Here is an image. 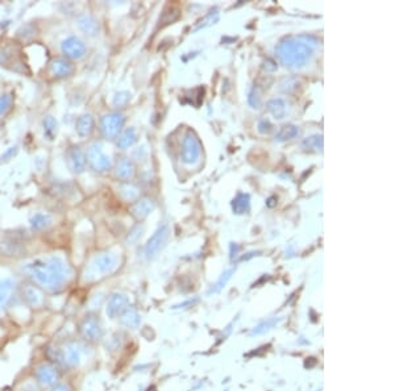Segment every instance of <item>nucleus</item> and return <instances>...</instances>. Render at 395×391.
Returning <instances> with one entry per match:
<instances>
[{
    "label": "nucleus",
    "mask_w": 395,
    "mask_h": 391,
    "mask_svg": "<svg viewBox=\"0 0 395 391\" xmlns=\"http://www.w3.org/2000/svg\"><path fill=\"white\" fill-rule=\"evenodd\" d=\"M120 194L125 200H133L139 197V188L131 183H125L120 187Z\"/></svg>",
    "instance_id": "obj_30"
},
{
    "label": "nucleus",
    "mask_w": 395,
    "mask_h": 391,
    "mask_svg": "<svg viewBox=\"0 0 395 391\" xmlns=\"http://www.w3.org/2000/svg\"><path fill=\"white\" fill-rule=\"evenodd\" d=\"M169 233H170V230L166 224L161 225L155 230L154 234L148 240V243L145 244V248H144V256L146 260L154 258L165 248L167 239H169Z\"/></svg>",
    "instance_id": "obj_5"
},
{
    "label": "nucleus",
    "mask_w": 395,
    "mask_h": 391,
    "mask_svg": "<svg viewBox=\"0 0 395 391\" xmlns=\"http://www.w3.org/2000/svg\"><path fill=\"white\" fill-rule=\"evenodd\" d=\"M123 125H124V116L118 112L108 113L103 116L101 122L102 133L107 139H116L118 133L122 132Z\"/></svg>",
    "instance_id": "obj_7"
},
{
    "label": "nucleus",
    "mask_w": 395,
    "mask_h": 391,
    "mask_svg": "<svg viewBox=\"0 0 395 391\" xmlns=\"http://www.w3.org/2000/svg\"><path fill=\"white\" fill-rule=\"evenodd\" d=\"M323 145H324V143H323L322 134H313V136L304 139L303 143H302V148H303L306 152L311 153L323 152Z\"/></svg>",
    "instance_id": "obj_22"
},
{
    "label": "nucleus",
    "mask_w": 395,
    "mask_h": 391,
    "mask_svg": "<svg viewBox=\"0 0 395 391\" xmlns=\"http://www.w3.org/2000/svg\"><path fill=\"white\" fill-rule=\"evenodd\" d=\"M153 209H154V202L148 199V198H144V199L137 200L136 203L132 206V213L137 220H143L149 213H152Z\"/></svg>",
    "instance_id": "obj_14"
},
{
    "label": "nucleus",
    "mask_w": 395,
    "mask_h": 391,
    "mask_svg": "<svg viewBox=\"0 0 395 391\" xmlns=\"http://www.w3.org/2000/svg\"><path fill=\"white\" fill-rule=\"evenodd\" d=\"M266 108H268L269 112L274 116L275 119H283L286 115H287V103H286L285 100L281 99V97H275V99H270L266 103Z\"/></svg>",
    "instance_id": "obj_18"
},
{
    "label": "nucleus",
    "mask_w": 395,
    "mask_h": 391,
    "mask_svg": "<svg viewBox=\"0 0 395 391\" xmlns=\"http://www.w3.org/2000/svg\"><path fill=\"white\" fill-rule=\"evenodd\" d=\"M81 335L88 343H97L103 337V328L96 316H87L81 324Z\"/></svg>",
    "instance_id": "obj_8"
},
{
    "label": "nucleus",
    "mask_w": 395,
    "mask_h": 391,
    "mask_svg": "<svg viewBox=\"0 0 395 391\" xmlns=\"http://www.w3.org/2000/svg\"><path fill=\"white\" fill-rule=\"evenodd\" d=\"M118 319H120V324L124 325L125 328H131V329H137L141 324L140 315L136 309L131 308V307H128L124 312L118 316Z\"/></svg>",
    "instance_id": "obj_17"
},
{
    "label": "nucleus",
    "mask_w": 395,
    "mask_h": 391,
    "mask_svg": "<svg viewBox=\"0 0 395 391\" xmlns=\"http://www.w3.org/2000/svg\"><path fill=\"white\" fill-rule=\"evenodd\" d=\"M52 73L57 78H66L74 73V66L66 58H55L52 62Z\"/></svg>",
    "instance_id": "obj_15"
},
{
    "label": "nucleus",
    "mask_w": 395,
    "mask_h": 391,
    "mask_svg": "<svg viewBox=\"0 0 395 391\" xmlns=\"http://www.w3.org/2000/svg\"><path fill=\"white\" fill-rule=\"evenodd\" d=\"M44 129H45V134L52 140L53 136L57 132V122L55 119H53L52 116H48V118L44 120Z\"/></svg>",
    "instance_id": "obj_31"
},
{
    "label": "nucleus",
    "mask_w": 395,
    "mask_h": 391,
    "mask_svg": "<svg viewBox=\"0 0 395 391\" xmlns=\"http://www.w3.org/2000/svg\"><path fill=\"white\" fill-rule=\"evenodd\" d=\"M137 141V132L134 128H128L117 140V146L120 149H127Z\"/></svg>",
    "instance_id": "obj_27"
},
{
    "label": "nucleus",
    "mask_w": 395,
    "mask_h": 391,
    "mask_svg": "<svg viewBox=\"0 0 395 391\" xmlns=\"http://www.w3.org/2000/svg\"><path fill=\"white\" fill-rule=\"evenodd\" d=\"M116 175L120 179H129L134 175V165L131 160L123 158L117 162L116 166Z\"/></svg>",
    "instance_id": "obj_23"
},
{
    "label": "nucleus",
    "mask_w": 395,
    "mask_h": 391,
    "mask_svg": "<svg viewBox=\"0 0 395 391\" xmlns=\"http://www.w3.org/2000/svg\"><path fill=\"white\" fill-rule=\"evenodd\" d=\"M69 162H70V167L75 171V173H82L86 167V160L85 154L81 150L79 146H74L69 153Z\"/></svg>",
    "instance_id": "obj_19"
},
{
    "label": "nucleus",
    "mask_w": 395,
    "mask_h": 391,
    "mask_svg": "<svg viewBox=\"0 0 395 391\" xmlns=\"http://www.w3.org/2000/svg\"><path fill=\"white\" fill-rule=\"evenodd\" d=\"M196 300H198V298H195V299H190V300H187V302H185V303L178 304V306H175L174 308H182V307H186V306H191V304H194Z\"/></svg>",
    "instance_id": "obj_40"
},
{
    "label": "nucleus",
    "mask_w": 395,
    "mask_h": 391,
    "mask_svg": "<svg viewBox=\"0 0 395 391\" xmlns=\"http://www.w3.org/2000/svg\"><path fill=\"white\" fill-rule=\"evenodd\" d=\"M202 154V144L192 130H187L183 137L181 158L186 165L196 164Z\"/></svg>",
    "instance_id": "obj_4"
},
{
    "label": "nucleus",
    "mask_w": 395,
    "mask_h": 391,
    "mask_svg": "<svg viewBox=\"0 0 395 391\" xmlns=\"http://www.w3.org/2000/svg\"><path fill=\"white\" fill-rule=\"evenodd\" d=\"M297 87H298V81H297L295 78H290V79H285V81L281 83L280 90L283 92H292Z\"/></svg>",
    "instance_id": "obj_32"
},
{
    "label": "nucleus",
    "mask_w": 395,
    "mask_h": 391,
    "mask_svg": "<svg viewBox=\"0 0 395 391\" xmlns=\"http://www.w3.org/2000/svg\"><path fill=\"white\" fill-rule=\"evenodd\" d=\"M82 346L76 343H69L60 349V364L67 367H75L82 360Z\"/></svg>",
    "instance_id": "obj_9"
},
{
    "label": "nucleus",
    "mask_w": 395,
    "mask_h": 391,
    "mask_svg": "<svg viewBox=\"0 0 395 391\" xmlns=\"http://www.w3.org/2000/svg\"><path fill=\"white\" fill-rule=\"evenodd\" d=\"M16 283L12 279L6 278L0 281V308L6 307L15 294Z\"/></svg>",
    "instance_id": "obj_16"
},
{
    "label": "nucleus",
    "mask_w": 395,
    "mask_h": 391,
    "mask_svg": "<svg viewBox=\"0 0 395 391\" xmlns=\"http://www.w3.org/2000/svg\"><path fill=\"white\" fill-rule=\"evenodd\" d=\"M23 298H24V300L27 302V304H29V306L33 307V308L43 307L44 302H45L44 294L36 286H28V287H25L24 291H23Z\"/></svg>",
    "instance_id": "obj_13"
},
{
    "label": "nucleus",
    "mask_w": 395,
    "mask_h": 391,
    "mask_svg": "<svg viewBox=\"0 0 395 391\" xmlns=\"http://www.w3.org/2000/svg\"><path fill=\"white\" fill-rule=\"evenodd\" d=\"M86 50L87 49H86L85 44L74 36L69 37L62 43V52L67 58H71V60H81L82 57H85Z\"/></svg>",
    "instance_id": "obj_12"
},
{
    "label": "nucleus",
    "mask_w": 395,
    "mask_h": 391,
    "mask_svg": "<svg viewBox=\"0 0 395 391\" xmlns=\"http://www.w3.org/2000/svg\"><path fill=\"white\" fill-rule=\"evenodd\" d=\"M141 232H143V228L136 227L133 230H132L129 236H128V243H136L137 240L141 237Z\"/></svg>",
    "instance_id": "obj_37"
},
{
    "label": "nucleus",
    "mask_w": 395,
    "mask_h": 391,
    "mask_svg": "<svg viewBox=\"0 0 395 391\" xmlns=\"http://www.w3.org/2000/svg\"><path fill=\"white\" fill-rule=\"evenodd\" d=\"M24 271L34 282L49 291L61 290L71 277L69 265L60 257L40 258L24 266Z\"/></svg>",
    "instance_id": "obj_1"
},
{
    "label": "nucleus",
    "mask_w": 395,
    "mask_h": 391,
    "mask_svg": "<svg viewBox=\"0 0 395 391\" xmlns=\"http://www.w3.org/2000/svg\"><path fill=\"white\" fill-rule=\"evenodd\" d=\"M271 129H273V125H271V123L269 122V120H266V119H264V120H261V122L259 123V132L262 134H266V133H270Z\"/></svg>",
    "instance_id": "obj_36"
},
{
    "label": "nucleus",
    "mask_w": 395,
    "mask_h": 391,
    "mask_svg": "<svg viewBox=\"0 0 395 391\" xmlns=\"http://www.w3.org/2000/svg\"><path fill=\"white\" fill-rule=\"evenodd\" d=\"M234 274V269H229L227 270V271H224V273L220 276V278L216 281L215 285H212V287L210 288V291H208V294H212V292H220L223 290V288L227 286V283L229 282V279L232 278V276Z\"/></svg>",
    "instance_id": "obj_28"
},
{
    "label": "nucleus",
    "mask_w": 395,
    "mask_h": 391,
    "mask_svg": "<svg viewBox=\"0 0 395 391\" xmlns=\"http://www.w3.org/2000/svg\"><path fill=\"white\" fill-rule=\"evenodd\" d=\"M248 102H249V104L253 107V108H255V109L261 108V97H260L259 91H257L255 88H253L252 91L249 92Z\"/></svg>",
    "instance_id": "obj_33"
},
{
    "label": "nucleus",
    "mask_w": 395,
    "mask_h": 391,
    "mask_svg": "<svg viewBox=\"0 0 395 391\" xmlns=\"http://www.w3.org/2000/svg\"><path fill=\"white\" fill-rule=\"evenodd\" d=\"M34 377H36L37 382L43 387H53L54 385H57L58 379H60V373H58L57 367L54 365L41 364L40 366H37Z\"/></svg>",
    "instance_id": "obj_10"
},
{
    "label": "nucleus",
    "mask_w": 395,
    "mask_h": 391,
    "mask_svg": "<svg viewBox=\"0 0 395 391\" xmlns=\"http://www.w3.org/2000/svg\"><path fill=\"white\" fill-rule=\"evenodd\" d=\"M78 27L85 32L86 34H90V36H94L97 33V23L94 17L87 15H83L78 18Z\"/></svg>",
    "instance_id": "obj_25"
},
{
    "label": "nucleus",
    "mask_w": 395,
    "mask_h": 391,
    "mask_svg": "<svg viewBox=\"0 0 395 391\" xmlns=\"http://www.w3.org/2000/svg\"><path fill=\"white\" fill-rule=\"evenodd\" d=\"M50 218H49L48 215H45V213H37V215H34L33 218L31 219V225L33 229L36 230H41L44 229V228L49 227L50 225Z\"/></svg>",
    "instance_id": "obj_29"
},
{
    "label": "nucleus",
    "mask_w": 395,
    "mask_h": 391,
    "mask_svg": "<svg viewBox=\"0 0 395 391\" xmlns=\"http://www.w3.org/2000/svg\"><path fill=\"white\" fill-rule=\"evenodd\" d=\"M118 262L117 257L112 253H102V255L96 256L94 261L91 262L90 267H88V279H95L99 277L110 276L117 269Z\"/></svg>",
    "instance_id": "obj_3"
},
{
    "label": "nucleus",
    "mask_w": 395,
    "mask_h": 391,
    "mask_svg": "<svg viewBox=\"0 0 395 391\" xmlns=\"http://www.w3.org/2000/svg\"><path fill=\"white\" fill-rule=\"evenodd\" d=\"M299 134L298 127H295L292 124H286L281 127V129L278 130V133L275 134V141L276 143H285V141H289V140L295 139V137Z\"/></svg>",
    "instance_id": "obj_24"
},
{
    "label": "nucleus",
    "mask_w": 395,
    "mask_h": 391,
    "mask_svg": "<svg viewBox=\"0 0 395 391\" xmlns=\"http://www.w3.org/2000/svg\"><path fill=\"white\" fill-rule=\"evenodd\" d=\"M94 128V119L91 115H82L78 119V122L75 124L76 133L79 137H87L92 132Z\"/></svg>",
    "instance_id": "obj_20"
},
{
    "label": "nucleus",
    "mask_w": 395,
    "mask_h": 391,
    "mask_svg": "<svg viewBox=\"0 0 395 391\" xmlns=\"http://www.w3.org/2000/svg\"><path fill=\"white\" fill-rule=\"evenodd\" d=\"M283 320V318H270L268 319L266 322H262L260 323L257 327L253 328L252 330H250V336H259V335H264L266 334V332H269V330L271 329V328H274L275 325L280 324L281 322Z\"/></svg>",
    "instance_id": "obj_26"
},
{
    "label": "nucleus",
    "mask_w": 395,
    "mask_h": 391,
    "mask_svg": "<svg viewBox=\"0 0 395 391\" xmlns=\"http://www.w3.org/2000/svg\"><path fill=\"white\" fill-rule=\"evenodd\" d=\"M87 161L91 165L92 169L99 173H104L111 169L110 157L104 153L103 146L101 144H92L87 150Z\"/></svg>",
    "instance_id": "obj_6"
},
{
    "label": "nucleus",
    "mask_w": 395,
    "mask_h": 391,
    "mask_svg": "<svg viewBox=\"0 0 395 391\" xmlns=\"http://www.w3.org/2000/svg\"><path fill=\"white\" fill-rule=\"evenodd\" d=\"M128 100H129V94L128 92H118V94H116L115 99H113V104L116 107H122L127 103Z\"/></svg>",
    "instance_id": "obj_35"
},
{
    "label": "nucleus",
    "mask_w": 395,
    "mask_h": 391,
    "mask_svg": "<svg viewBox=\"0 0 395 391\" xmlns=\"http://www.w3.org/2000/svg\"><path fill=\"white\" fill-rule=\"evenodd\" d=\"M250 208V197L249 194H244V192H240V194H237L236 198L232 200V209H233V212L237 213V215H241V213L248 212Z\"/></svg>",
    "instance_id": "obj_21"
},
{
    "label": "nucleus",
    "mask_w": 395,
    "mask_h": 391,
    "mask_svg": "<svg viewBox=\"0 0 395 391\" xmlns=\"http://www.w3.org/2000/svg\"><path fill=\"white\" fill-rule=\"evenodd\" d=\"M128 307H129V298L125 294L116 292V294L111 295V298L108 299L106 312L108 318L116 319L122 315Z\"/></svg>",
    "instance_id": "obj_11"
},
{
    "label": "nucleus",
    "mask_w": 395,
    "mask_h": 391,
    "mask_svg": "<svg viewBox=\"0 0 395 391\" xmlns=\"http://www.w3.org/2000/svg\"><path fill=\"white\" fill-rule=\"evenodd\" d=\"M11 104H12V97L9 96V95L0 96V115H4L9 109Z\"/></svg>",
    "instance_id": "obj_34"
},
{
    "label": "nucleus",
    "mask_w": 395,
    "mask_h": 391,
    "mask_svg": "<svg viewBox=\"0 0 395 391\" xmlns=\"http://www.w3.org/2000/svg\"><path fill=\"white\" fill-rule=\"evenodd\" d=\"M264 69L266 70V71H274V70L276 69V64L274 61H271V60H266L264 65Z\"/></svg>",
    "instance_id": "obj_38"
},
{
    "label": "nucleus",
    "mask_w": 395,
    "mask_h": 391,
    "mask_svg": "<svg viewBox=\"0 0 395 391\" xmlns=\"http://www.w3.org/2000/svg\"><path fill=\"white\" fill-rule=\"evenodd\" d=\"M52 391H71L70 387L65 383H57L52 387Z\"/></svg>",
    "instance_id": "obj_39"
},
{
    "label": "nucleus",
    "mask_w": 395,
    "mask_h": 391,
    "mask_svg": "<svg viewBox=\"0 0 395 391\" xmlns=\"http://www.w3.org/2000/svg\"><path fill=\"white\" fill-rule=\"evenodd\" d=\"M274 200H275V198H270V199L268 200V206L269 207H273L274 204H275V203H274Z\"/></svg>",
    "instance_id": "obj_41"
},
{
    "label": "nucleus",
    "mask_w": 395,
    "mask_h": 391,
    "mask_svg": "<svg viewBox=\"0 0 395 391\" xmlns=\"http://www.w3.org/2000/svg\"><path fill=\"white\" fill-rule=\"evenodd\" d=\"M316 45L318 41L312 36L289 37L278 44L275 53L286 67L301 69L308 64Z\"/></svg>",
    "instance_id": "obj_2"
}]
</instances>
